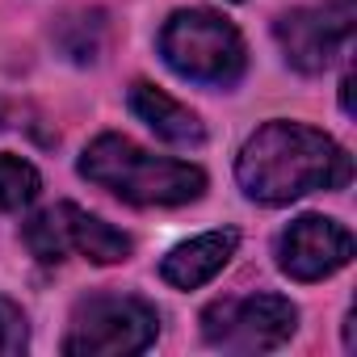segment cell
<instances>
[{
	"label": "cell",
	"mask_w": 357,
	"mask_h": 357,
	"mask_svg": "<svg viewBox=\"0 0 357 357\" xmlns=\"http://www.w3.org/2000/svg\"><path fill=\"white\" fill-rule=\"evenodd\" d=\"M349 176L353 155L332 135L286 118L257 126L236 155V181L244 198L261 206H290L315 190H344Z\"/></svg>",
	"instance_id": "obj_1"
},
{
	"label": "cell",
	"mask_w": 357,
	"mask_h": 357,
	"mask_svg": "<svg viewBox=\"0 0 357 357\" xmlns=\"http://www.w3.org/2000/svg\"><path fill=\"white\" fill-rule=\"evenodd\" d=\"M80 176L122 198L126 206H190L206 194V172L190 160H172L139 147L126 135H97L80 151Z\"/></svg>",
	"instance_id": "obj_2"
},
{
	"label": "cell",
	"mask_w": 357,
	"mask_h": 357,
	"mask_svg": "<svg viewBox=\"0 0 357 357\" xmlns=\"http://www.w3.org/2000/svg\"><path fill=\"white\" fill-rule=\"evenodd\" d=\"M160 59L190 84L236 89L248 72V47L240 30L215 9H176L160 26Z\"/></svg>",
	"instance_id": "obj_3"
},
{
	"label": "cell",
	"mask_w": 357,
	"mask_h": 357,
	"mask_svg": "<svg viewBox=\"0 0 357 357\" xmlns=\"http://www.w3.org/2000/svg\"><path fill=\"white\" fill-rule=\"evenodd\" d=\"M160 336V315L135 294H89L72 307L63 353L68 357H130L147 353Z\"/></svg>",
	"instance_id": "obj_4"
},
{
	"label": "cell",
	"mask_w": 357,
	"mask_h": 357,
	"mask_svg": "<svg viewBox=\"0 0 357 357\" xmlns=\"http://www.w3.org/2000/svg\"><path fill=\"white\" fill-rule=\"evenodd\" d=\"M298 332V307L282 294L219 298L202 311V340L223 353H269Z\"/></svg>",
	"instance_id": "obj_5"
},
{
	"label": "cell",
	"mask_w": 357,
	"mask_h": 357,
	"mask_svg": "<svg viewBox=\"0 0 357 357\" xmlns=\"http://www.w3.org/2000/svg\"><path fill=\"white\" fill-rule=\"evenodd\" d=\"M353 22H357V0H319V5L282 13L273 22V38L282 47V59L294 72L319 76L349 47Z\"/></svg>",
	"instance_id": "obj_6"
},
{
	"label": "cell",
	"mask_w": 357,
	"mask_h": 357,
	"mask_svg": "<svg viewBox=\"0 0 357 357\" xmlns=\"http://www.w3.org/2000/svg\"><path fill=\"white\" fill-rule=\"evenodd\" d=\"M353 261V236L328 215H298L278 236V269L290 282H324Z\"/></svg>",
	"instance_id": "obj_7"
},
{
	"label": "cell",
	"mask_w": 357,
	"mask_h": 357,
	"mask_svg": "<svg viewBox=\"0 0 357 357\" xmlns=\"http://www.w3.org/2000/svg\"><path fill=\"white\" fill-rule=\"evenodd\" d=\"M240 248V231L236 227H219V231H202L194 240H181L164 261H160V278L172 290H198L206 282H215L227 261Z\"/></svg>",
	"instance_id": "obj_8"
},
{
	"label": "cell",
	"mask_w": 357,
	"mask_h": 357,
	"mask_svg": "<svg viewBox=\"0 0 357 357\" xmlns=\"http://www.w3.org/2000/svg\"><path fill=\"white\" fill-rule=\"evenodd\" d=\"M126 105H130V114H135L147 130H155V139H164V143H176V147H198V143H206L202 118H198L190 105H181L176 97H168L164 89L147 84V80H135V84H130Z\"/></svg>",
	"instance_id": "obj_9"
},
{
	"label": "cell",
	"mask_w": 357,
	"mask_h": 357,
	"mask_svg": "<svg viewBox=\"0 0 357 357\" xmlns=\"http://www.w3.org/2000/svg\"><path fill=\"white\" fill-rule=\"evenodd\" d=\"M59 219H63V231H68V252H80L93 265H118L135 252V240L126 231L109 227L105 219L89 215L76 202H59Z\"/></svg>",
	"instance_id": "obj_10"
},
{
	"label": "cell",
	"mask_w": 357,
	"mask_h": 357,
	"mask_svg": "<svg viewBox=\"0 0 357 357\" xmlns=\"http://www.w3.org/2000/svg\"><path fill=\"white\" fill-rule=\"evenodd\" d=\"M43 194V176L30 160L22 155H9V151H0V211L5 215H17L26 206H34Z\"/></svg>",
	"instance_id": "obj_11"
},
{
	"label": "cell",
	"mask_w": 357,
	"mask_h": 357,
	"mask_svg": "<svg viewBox=\"0 0 357 357\" xmlns=\"http://www.w3.org/2000/svg\"><path fill=\"white\" fill-rule=\"evenodd\" d=\"M22 240H26V248H30L43 265H59V261H68V231H63L59 206L34 215V219L22 227Z\"/></svg>",
	"instance_id": "obj_12"
},
{
	"label": "cell",
	"mask_w": 357,
	"mask_h": 357,
	"mask_svg": "<svg viewBox=\"0 0 357 357\" xmlns=\"http://www.w3.org/2000/svg\"><path fill=\"white\" fill-rule=\"evenodd\" d=\"M30 349V324L26 311L0 294V357H22Z\"/></svg>",
	"instance_id": "obj_13"
},
{
	"label": "cell",
	"mask_w": 357,
	"mask_h": 357,
	"mask_svg": "<svg viewBox=\"0 0 357 357\" xmlns=\"http://www.w3.org/2000/svg\"><path fill=\"white\" fill-rule=\"evenodd\" d=\"M349 93H353V76L344 72V76H340V109H344V114H353V97H349Z\"/></svg>",
	"instance_id": "obj_14"
},
{
	"label": "cell",
	"mask_w": 357,
	"mask_h": 357,
	"mask_svg": "<svg viewBox=\"0 0 357 357\" xmlns=\"http://www.w3.org/2000/svg\"><path fill=\"white\" fill-rule=\"evenodd\" d=\"M5 118H9V109H5V101H0V130H5Z\"/></svg>",
	"instance_id": "obj_15"
},
{
	"label": "cell",
	"mask_w": 357,
	"mask_h": 357,
	"mask_svg": "<svg viewBox=\"0 0 357 357\" xmlns=\"http://www.w3.org/2000/svg\"><path fill=\"white\" fill-rule=\"evenodd\" d=\"M236 5H240V0H236Z\"/></svg>",
	"instance_id": "obj_16"
}]
</instances>
